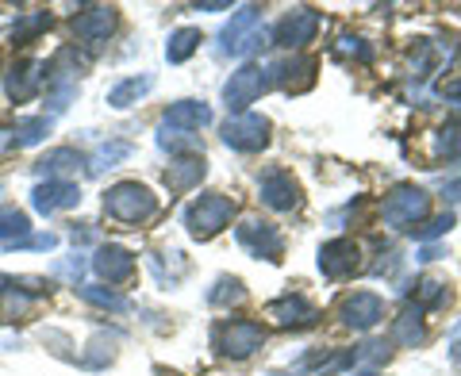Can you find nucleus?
I'll return each mask as SVG.
<instances>
[{"label": "nucleus", "instance_id": "f257e3e1", "mask_svg": "<svg viewBox=\"0 0 461 376\" xmlns=\"http://www.w3.org/2000/svg\"><path fill=\"white\" fill-rule=\"evenodd\" d=\"M104 215L115 219V223L142 227L147 219L158 215V196L139 181H120V184H112L104 192Z\"/></svg>", "mask_w": 461, "mask_h": 376}, {"label": "nucleus", "instance_id": "f03ea898", "mask_svg": "<svg viewBox=\"0 0 461 376\" xmlns=\"http://www.w3.org/2000/svg\"><path fill=\"white\" fill-rule=\"evenodd\" d=\"M235 200L230 196H223V192H204V196H196L189 208H185V215H181V223H185V230L196 238V242H208V238H215L220 230L235 219Z\"/></svg>", "mask_w": 461, "mask_h": 376}, {"label": "nucleus", "instance_id": "7ed1b4c3", "mask_svg": "<svg viewBox=\"0 0 461 376\" xmlns=\"http://www.w3.org/2000/svg\"><path fill=\"white\" fill-rule=\"evenodd\" d=\"M266 345V327L254 319H223L212 327V350L230 361H247Z\"/></svg>", "mask_w": 461, "mask_h": 376}, {"label": "nucleus", "instance_id": "20e7f679", "mask_svg": "<svg viewBox=\"0 0 461 376\" xmlns=\"http://www.w3.org/2000/svg\"><path fill=\"white\" fill-rule=\"evenodd\" d=\"M430 211V196L420 184H396L381 204V219L396 230H415Z\"/></svg>", "mask_w": 461, "mask_h": 376}, {"label": "nucleus", "instance_id": "39448f33", "mask_svg": "<svg viewBox=\"0 0 461 376\" xmlns=\"http://www.w3.org/2000/svg\"><path fill=\"white\" fill-rule=\"evenodd\" d=\"M262 39H266L262 8H258V4H242L235 16H230V23L220 31V50L242 58V54H250L254 47H262Z\"/></svg>", "mask_w": 461, "mask_h": 376}, {"label": "nucleus", "instance_id": "423d86ee", "mask_svg": "<svg viewBox=\"0 0 461 376\" xmlns=\"http://www.w3.org/2000/svg\"><path fill=\"white\" fill-rule=\"evenodd\" d=\"M269 131H273V123L266 115L247 112V115H230L220 127V139H223V147L239 150V154H258L269 147Z\"/></svg>", "mask_w": 461, "mask_h": 376}, {"label": "nucleus", "instance_id": "0eeeda50", "mask_svg": "<svg viewBox=\"0 0 461 376\" xmlns=\"http://www.w3.org/2000/svg\"><path fill=\"white\" fill-rule=\"evenodd\" d=\"M235 238L250 257H262V262H281L285 257V235L273 223L258 219V215H250V219H242L235 227Z\"/></svg>", "mask_w": 461, "mask_h": 376}, {"label": "nucleus", "instance_id": "6e6552de", "mask_svg": "<svg viewBox=\"0 0 461 376\" xmlns=\"http://www.w3.org/2000/svg\"><path fill=\"white\" fill-rule=\"evenodd\" d=\"M266 89H269L266 66L247 62L242 69H235V74H230V81L223 85V104H227L230 115H247V108H250Z\"/></svg>", "mask_w": 461, "mask_h": 376}, {"label": "nucleus", "instance_id": "1a4fd4ad", "mask_svg": "<svg viewBox=\"0 0 461 376\" xmlns=\"http://www.w3.org/2000/svg\"><path fill=\"white\" fill-rule=\"evenodd\" d=\"M320 23H323V16L315 8H293L288 16H281L277 23H273L269 35L285 50H304L308 42L315 39V31H320Z\"/></svg>", "mask_w": 461, "mask_h": 376}, {"label": "nucleus", "instance_id": "9d476101", "mask_svg": "<svg viewBox=\"0 0 461 376\" xmlns=\"http://www.w3.org/2000/svg\"><path fill=\"white\" fill-rule=\"evenodd\" d=\"M362 269V246L354 238H330L320 246V273L327 281H346Z\"/></svg>", "mask_w": 461, "mask_h": 376}, {"label": "nucleus", "instance_id": "9b49d317", "mask_svg": "<svg viewBox=\"0 0 461 376\" xmlns=\"http://www.w3.org/2000/svg\"><path fill=\"white\" fill-rule=\"evenodd\" d=\"M266 77H269V85H277L288 96H300L315 85V58H308V54L281 58V62L266 66Z\"/></svg>", "mask_w": 461, "mask_h": 376}, {"label": "nucleus", "instance_id": "f8f14e48", "mask_svg": "<svg viewBox=\"0 0 461 376\" xmlns=\"http://www.w3.org/2000/svg\"><path fill=\"white\" fill-rule=\"evenodd\" d=\"M381 319H384V300L377 292H350L339 303V323L357 330V335H369Z\"/></svg>", "mask_w": 461, "mask_h": 376}, {"label": "nucleus", "instance_id": "ddd939ff", "mask_svg": "<svg viewBox=\"0 0 461 376\" xmlns=\"http://www.w3.org/2000/svg\"><path fill=\"white\" fill-rule=\"evenodd\" d=\"M266 315L273 323H277L281 330H312L315 323H320V308H315L312 300H304L300 292H285L277 296L266 308Z\"/></svg>", "mask_w": 461, "mask_h": 376}, {"label": "nucleus", "instance_id": "4468645a", "mask_svg": "<svg viewBox=\"0 0 461 376\" xmlns=\"http://www.w3.org/2000/svg\"><path fill=\"white\" fill-rule=\"evenodd\" d=\"M42 85H47V62H39V58H20L5 74V93L12 104H27L32 96H39Z\"/></svg>", "mask_w": 461, "mask_h": 376}, {"label": "nucleus", "instance_id": "2eb2a0df", "mask_svg": "<svg viewBox=\"0 0 461 376\" xmlns=\"http://www.w3.org/2000/svg\"><path fill=\"white\" fill-rule=\"evenodd\" d=\"M258 200L273 211H293V208H300V184L288 169L273 166L262 173V181H258Z\"/></svg>", "mask_w": 461, "mask_h": 376}, {"label": "nucleus", "instance_id": "dca6fc26", "mask_svg": "<svg viewBox=\"0 0 461 376\" xmlns=\"http://www.w3.org/2000/svg\"><path fill=\"white\" fill-rule=\"evenodd\" d=\"M93 273L100 281H108V284H127L135 277V254L127 250V246H120V242H104L93 254Z\"/></svg>", "mask_w": 461, "mask_h": 376}, {"label": "nucleus", "instance_id": "f3484780", "mask_svg": "<svg viewBox=\"0 0 461 376\" xmlns=\"http://www.w3.org/2000/svg\"><path fill=\"white\" fill-rule=\"evenodd\" d=\"M81 204V188L74 181H42L32 188V208L39 215H54V211H69Z\"/></svg>", "mask_w": 461, "mask_h": 376}, {"label": "nucleus", "instance_id": "a211bd4d", "mask_svg": "<svg viewBox=\"0 0 461 376\" xmlns=\"http://www.w3.org/2000/svg\"><path fill=\"white\" fill-rule=\"evenodd\" d=\"M115 23H120V12L108 8V4H96V8H85L81 16H74V35L77 42H89V47H96V42H104L112 31H115Z\"/></svg>", "mask_w": 461, "mask_h": 376}, {"label": "nucleus", "instance_id": "6ab92c4d", "mask_svg": "<svg viewBox=\"0 0 461 376\" xmlns=\"http://www.w3.org/2000/svg\"><path fill=\"white\" fill-rule=\"evenodd\" d=\"M212 123V108L204 100H177V104H169L166 115H162V127H173V131H189L196 135L200 127Z\"/></svg>", "mask_w": 461, "mask_h": 376}, {"label": "nucleus", "instance_id": "aec40b11", "mask_svg": "<svg viewBox=\"0 0 461 376\" xmlns=\"http://www.w3.org/2000/svg\"><path fill=\"white\" fill-rule=\"evenodd\" d=\"M204 177H208V162H204V157H196V154L177 157V162H169V169L162 173V181H166L169 192H193V188Z\"/></svg>", "mask_w": 461, "mask_h": 376}, {"label": "nucleus", "instance_id": "412c9836", "mask_svg": "<svg viewBox=\"0 0 461 376\" xmlns=\"http://www.w3.org/2000/svg\"><path fill=\"white\" fill-rule=\"evenodd\" d=\"M77 166H81V154L74 147H58V150L39 157L35 173H39V177H47V181H66V173H74Z\"/></svg>", "mask_w": 461, "mask_h": 376}, {"label": "nucleus", "instance_id": "4be33fe9", "mask_svg": "<svg viewBox=\"0 0 461 376\" xmlns=\"http://www.w3.org/2000/svg\"><path fill=\"white\" fill-rule=\"evenodd\" d=\"M150 89H154V77H150V74H142V77H123L120 85H112V89H108V108H115V112L131 108V104H139V100L147 96Z\"/></svg>", "mask_w": 461, "mask_h": 376}, {"label": "nucleus", "instance_id": "5701e85b", "mask_svg": "<svg viewBox=\"0 0 461 376\" xmlns=\"http://www.w3.org/2000/svg\"><path fill=\"white\" fill-rule=\"evenodd\" d=\"M35 308V296H27L23 288H16L12 284V277H8V284L0 288V319L5 323H16V319H23L27 311Z\"/></svg>", "mask_w": 461, "mask_h": 376}, {"label": "nucleus", "instance_id": "b1692460", "mask_svg": "<svg viewBox=\"0 0 461 376\" xmlns=\"http://www.w3.org/2000/svg\"><path fill=\"white\" fill-rule=\"evenodd\" d=\"M150 273L158 277V284L177 288L185 281V273H189V262H185V254H177V250L169 254V265H166V254H150Z\"/></svg>", "mask_w": 461, "mask_h": 376}, {"label": "nucleus", "instance_id": "393cba45", "mask_svg": "<svg viewBox=\"0 0 461 376\" xmlns=\"http://www.w3.org/2000/svg\"><path fill=\"white\" fill-rule=\"evenodd\" d=\"M50 27V12H23V16L12 23V31H8V39L16 42V47H27V42H35L42 31Z\"/></svg>", "mask_w": 461, "mask_h": 376}, {"label": "nucleus", "instance_id": "a878e982", "mask_svg": "<svg viewBox=\"0 0 461 376\" xmlns=\"http://www.w3.org/2000/svg\"><path fill=\"white\" fill-rule=\"evenodd\" d=\"M423 335H427V330H423V311L408 303V308H403V315L396 319V327H393V342H396V345H420Z\"/></svg>", "mask_w": 461, "mask_h": 376}, {"label": "nucleus", "instance_id": "bb28decb", "mask_svg": "<svg viewBox=\"0 0 461 376\" xmlns=\"http://www.w3.org/2000/svg\"><path fill=\"white\" fill-rule=\"evenodd\" d=\"M196 47H200V31H196V27H177V31L169 35V42H166V62H173V66L189 62V58L196 54Z\"/></svg>", "mask_w": 461, "mask_h": 376}, {"label": "nucleus", "instance_id": "cd10ccee", "mask_svg": "<svg viewBox=\"0 0 461 376\" xmlns=\"http://www.w3.org/2000/svg\"><path fill=\"white\" fill-rule=\"evenodd\" d=\"M50 135V115H23V120H16V127H12V142L16 147H35V142H42Z\"/></svg>", "mask_w": 461, "mask_h": 376}, {"label": "nucleus", "instance_id": "c85d7f7f", "mask_svg": "<svg viewBox=\"0 0 461 376\" xmlns=\"http://www.w3.org/2000/svg\"><path fill=\"white\" fill-rule=\"evenodd\" d=\"M77 296L85 303H93V308H100V311H127V308H131L127 296L112 292V288H104V284H77Z\"/></svg>", "mask_w": 461, "mask_h": 376}, {"label": "nucleus", "instance_id": "c756f323", "mask_svg": "<svg viewBox=\"0 0 461 376\" xmlns=\"http://www.w3.org/2000/svg\"><path fill=\"white\" fill-rule=\"evenodd\" d=\"M127 154H131V142H123V139H115V142H100L96 154L89 157V177H100V173L112 169L115 162H123Z\"/></svg>", "mask_w": 461, "mask_h": 376}, {"label": "nucleus", "instance_id": "7c9ffc66", "mask_svg": "<svg viewBox=\"0 0 461 376\" xmlns=\"http://www.w3.org/2000/svg\"><path fill=\"white\" fill-rule=\"evenodd\" d=\"M247 300V288H242L239 277H220L212 284V292H208V303L212 308H235V303Z\"/></svg>", "mask_w": 461, "mask_h": 376}, {"label": "nucleus", "instance_id": "2f4dec72", "mask_svg": "<svg viewBox=\"0 0 461 376\" xmlns=\"http://www.w3.org/2000/svg\"><path fill=\"white\" fill-rule=\"evenodd\" d=\"M446 284H438V281H420L415 284V292H408V303L411 308H420V311H430V308H442L446 303Z\"/></svg>", "mask_w": 461, "mask_h": 376}, {"label": "nucleus", "instance_id": "473e14b6", "mask_svg": "<svg viewBox=\"0 0 461 376\" xmlns=\"http://www.w3.org/2000/svg\"><path fill=\"white\" fill-rule=\"evenodd\" d=\"M23 235H32V219L16 208H0V246L5 242H16Z\"/></svg>", "mask_w": 461, "mask_h": 376}, {"label": "nucleus", "instance_id": "72a5a7b5", "mask_svg": "<svg viewBox=\"0 0 461 376\" xmlns=\"http://www.w3.org/2000/svg\"><path fill=\"white\" fill-rule=\"evenodd\" d=\"M435 157H461V120L446 123L435 135Z\"/></svg>", "mask_w": 461, "mask_h": 376}, {"label": "nucleus", "instance_id": "f704fd0d", "mask_svg": "<svg viewBox=\"0 0 461 376\" xmlns=\"http://www.w3.org/2000/svg\"><path fill=\"white\" fill-rule=\"evenodd\" d=\"M158 147L169 150V154H177V150H196V147H200V139L189 135V131H173V127H162V123H158Z\"/></svg>", "mask_w": 461, "mask_h": 376}, {"label": "nucleus", "instance_id": "c9c22d12", "mask_svg": "<svg viewBox=\"0 0 461 376\" xmlns=\"http://www.w3.org/2000/svg\"><path fill=\"white\" fill-rule=\"evenodd\" d=\"M357 361V350H335L330 357H315L312 365H315V372L320 376H335V372H346Z\"/></svg>", "mask_w": 461, "mask_h": 376}, {"label": "nucleus", "instance_id": "e433bc0d", "mask_svg": "<svg viewBox=\"0 0 461 376\" xmlns=\"http://www.w3.org/2000/svg\"><path fill=\"white\" fill-rule=\"evenodd\" d=\"M450 227H454V211H442V215H435L430 223L415 227V230H411V238H420V242H435V238H442V235H450Z\"/></svg>", "mask_w": 461, "mask_h": 376}, {"label": "nucleus", "instance_id": "4c0bfd02", "mask_svg": "<svg viewBox=\"0 0 461 376\" xmlns=\"http://www.w3.org/2000/svg\"><path fill=\"white\" fill-rule=\"evenodd\" d=\"M89 350H96V354L85 357V369H104L108 361L115 357V338H104V335H100V338L89 342Z\"/></svg>", "mask_w": 461, "mask_h": 376}, {"label": "nucleus", "instance_id": "58836bf2", "mask_svg": "<svg viewBox=\"0 0 461 376\" xmlns=\"http://www.w3.org/2000/svg\"><path fill=\"white\" fill-rule=\"evenodd\" d=\"M58 246V235H23V238H16V242H5V250H54Z\"/></svg>", "mask_w": 461, "mask_h": 376}, {"label": "nucleus", "instance_id": "ea45409f", "mask_svg": "<svg viewBox=\"0 0 461 376\" xmlns=\"http://www.w3.org/2000/svg\"><path fill=\"white\" fill-rule=\"evenodd\" d=\"M54 273H58V277H66L69 284L77 288V284H81V273H85V257H81V254H74L69 262H58V265H54Z\"/></svg>", "mask_w": 461, "mask_h": 376}, {"label": "nucleus", "instance_id": "a19ab883", "mask_svg": "<svg viewBox=\"0 0 461 376\" xmlns=\"http://www.w3.org/2000/svg\"><path fill=\"white\" fill-rule=\"evenodd\" d=\"M339 54H350V58H362V62H366L373 50L366 47V39H350V35H346V39L339 42Z\"/></svg>", "mask_w": 461, "mask_h": 376}, {"label": "nucleus", "instance_id": "79ce46f5", "mask_svg": "<svg viewBox=\"0 0 461 376\" xmlns=\"http://www.w3.org/2000/svg\"><path fill=\"white\" fill-rule=\"evenodd\" d=\"M388 354H393V350H388V342H366L362 345V350H357V361H388Z\"/></svg>", "mask_w": 461, "mask_h": 376}, {"label": "nucleus", "instance_id": "37998d69", "mask_svg": "<svg viewBox=\"0 0 461 376\" xmlns=\"http://www.w3.org/2000/svg\"><path fill=\"white\" fill-rule=\"evenodd\" d=\"M438 96L446 100V104H454V108L461 112V77H450V81H442V89H438Z\"/></svg>", "mask_w": 461, "mask_h": 376}, {"label": "nucleus", "instance_id": "c03bdc74", "mask_svg": "<svg viewBox=\"0 0 461 376\" xmlns=\"http://www.w3.org/2000/svg\"><path fill=\"white\" fill-rule=\"evenodd\" d=\"M442 196L450 200V204H461V177H457V181H446V184H442Z\"/></svg>", "mask_w": 461, "mask_h": 376}, {"label": "nucleus", "instance_id": "a18cd8bd", "mask_svg": "<svg viewBox=\"0 0 461 376\" xmlns=\"http://www.w3.org/2000/svg\"><path fill=\"white\" fill-rule=\"evenodd\" d=\"M223 8H230L227 0H215V4H200V12H223Z\"/></svg>", "mask_w": 461, "mask_h": 376}, {"label": "nucleus", "instance_id": "49530a36", "mask_svg": "<svg viewBox=\"0 0 461 376\" xmlns=\"http://www.w3.org/2000/svg\"><path fill=\"white\" fill-rule=\"evenodd\" d=\"M450 357H454V365L461 369V342H454V350H450Z\"/></svg>", "mask_w": 461, "mask_h": 376}, {"label": "nucleus", "instance_id": "de8ad7c7", "mask_svg": "<svg viewBox=\"0 0 461 376\" xmlns=\"http://www.w3.org/2000/svg\"><path fill=\"white\" fill-rule=\"evenodd\" d=\"M5 142H12V135L5 131V127H0V147H5Z\"/></svg>", "mask_w": 461, "mask_h": 376}, {"label": "nucleus", "instance_id": "09e8293b", "mask_svg": "<svg viewBox=\"0 0 461 376\" xmlns=\"http://www.w3.org/2000/svg\"><path fill=\"white\" fill-rule=\"evenodd\" d=\"M354 376H377V369H366V372H354Z\"/></svg>", "mask_w": 461, "mask_h": 376}, {"label": "nucleus", "instance_id": "8fccbe9b", "mask_svg": "<svg viewBox=\"0 0 461 376\" xmlns=\"http://www.w3.org/2000/svg\"><path fill=\"white\" fill-rule=\"evenodd\" d=\"M8 284V277H5V273H0V288H5Z\"/></svg>", "mask_w": 461, "mask_h": 376}, {"label": "nucleus", "instance_id": "3c124183", "mask_svg": "<svg viewBox=\"0 0 461 376\" xmlns=\"http://www.w3.org/2000/svg\"><path fill=\"white\" fill-rule=\"evenodd\" d=\"M457 335H461V323H457V327H454V338H457Z\"/></svg>", "mask_w": 461, "mask_h": 376}, {"label": "nucleus", "instance_id": "603ef678", "mask_svg": "<svg viewBox=\"0 0 461 376\" xmlns=\"http://www.w3.org/2000/svg\"><path fill=\"white\" fill-rule=\"evenodd\" d=\"M273 376H281V372H273Z\"/></svg>", "mask_w": 461, "mask_h": 376}]
</instances>
